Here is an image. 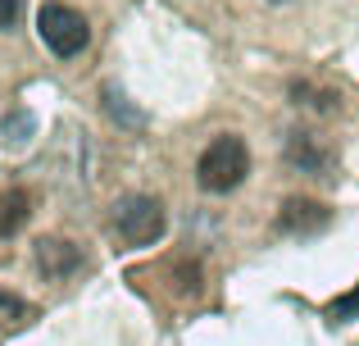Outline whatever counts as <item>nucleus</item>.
<instances>
[{
	"mask_svg": "<svg viewBox=\"0 0 359 346\" xmlns=\"http://www.w3.org/2000/svg\"><path fill=\"white\" fill-rule=\"evenodd\" d=\"M245 173H250V151L232 133L214 137L201 151V164H196V178H201L205 192H232V187L245 182Z\"/></svg>",
	"mask_w": 359,
	"mask_h": 346,
	"instance_id": "nucleus-1",
	"label": "nucleus"
},
{
	"mask_svg": "<svg viewBox=\"0 0 359 346\" xmlns=\"http://www.w3.org/2000/svg\"><path fill=\"white\" fill-rule=\"evenodd\" d=\"M36 32H41L46 51H55L60 60L82 55V51H87V41H91L87 18H82L73 5H64V0H46V5L36 9Z\"/></svg>",
	"mask_w": 359,
	"mask_h": 346,
	"instance_id": "nucleus-2",
	"label": "nucleus"
},
{
	"mask_svg": "<svg viewBox=\"0 0 359 346\" xmlns=\"http://www.w3.org/2000/svg\"><path fill=\"white\" fill-rule=\"evenodd\" d=\"M114 228L128 246H155L168 228V214L155 196H123L114 205Z\"/></svg>",
	"mask_w": 359,
	"mask_h": 346,
	"instance_id": "nucleus-3",
	"label": "nucleus"
},
{
	"mask_svg": "<svg viewBox=\"0 0 359 346\" xmlns=\"http://www.w3.org/2000/svg\"><path fill=\"white\" fill-rule=\"evenodd\" d=\"M327 219H332V210L323 201H309V196H291L278 210V228L291 232V237H309V232L327 228Z\"/></svg>",
	"mask_w": 359,
	"mask_h": 346,
	"instance_id": "nucleus-4",
	"label": "nucleus"
},
{
	"mask_svg": "<svg viewBox=\"0 0 359 346\" xmlns=\"http://www.w3.org/2000/svg\"><path fill=\"white\" fill-rule=\"evenodd\" d=\"M32 255H36V269H41L50 283H64V278H73L82 269V251L73 246L69 237H41Z\"/></svg>",
	"mask_w": 359,
	"mask_h": 346,
	"instance_id": "nucleus-5",
	"label": "nucleus"
},
{
	"mask_svg": "<svg viewBox=\"0 0 359 346\" xmlns=\"http://www.w3.org/2000/svg\"><path fill=\"white\" fill-rule=\"evenodd\" d=\"M287 160L296 164V169H305V173H323L337 155H332V146H327L323 137H314V133H305V128H300V133L287 137Z\"/></svg>",
	"mask_w": 359,
	"mask_h": 346,
	"instance_id": "nucleus-6",
	"label": "nucleus"
},
{
	"mask_svg": "<svg viewBox=\"0 0 359 346\" xmlns=\"http://www.w3.org/2000/svg\"><path fill=\"white\" fill-rule=\"evenodd\" d=\"M27 219H32V192H23V187L0 192V241H9Z\"/></svg>",
	"mask_w": 359,
	"mask_h": 346,
	"instance_id": "nucleus-7",
	"label": "nucleus"
},
{
	"mask_svg": "<svg viewBox=\"0 0 359 346\" xmlns=\"http://www.w3.org/2000/svg\"><path fill=\"white\" fill-rule=\"evenodd\" d=\"M291 100H296L300 109H318V114L337 109V91L332 87H314V82H291Z\"/></svg>",
	"mask_w": 359,
	"mask_h": 346,
	"instance_id": "nucleus-8",
	"label": "nucleus"
},
{
	"mask_svg": "<svg viewBox=\"0 0 359 346\" xmlns=\"http://www.w3.org/2000/svg\"><path fill=\"white\" fill-rule=\"evenodd\" d=\"M27 319H32V305H27L18 292L0 287V328H23Z\"/></svg>",
	"mask_w": 359,
	"mask_h": 346,
	"instance_id": "nucleus-9",
	"label": "nucleus"
},
{
	"mask_svg": "<svg viewBox=\"0 0 359 346\" xmlns=\"http://www.w3.org/2000/svg\"><path fill=\"white\" fill-rule=\"evenodd\" d=\"M0 133H5V146H27L32 142V114L23 105H14L5 114V124H0Z\"/></svg>",
	"mask_w": 359,
	"mask_h": 346,
	"instance_id": "nucleus-10",
	"label": "nucleus"
},
{
	"mask_svg": "<svg viewBox=\"0 0 359 346\" xmlns=\"http://www.w3.org/2000/svg\"><path fill=\"white\" fill-rule=\"evenodd\" d=\"M105 109L118 119L123 128H141V124H146V119H141V109H132L128 96H123V91H114V87H105Z\"/></svg>",
	"mask_w": 359,
	"mask_h": 346,
	"instance_id": "nucleus-11",
	"label": "nucleus"
},
{
	"mask_svg": "<svg viewBox=\"0 0 359 346\" xmlns=\"http://www.w3.org/2000/svg\"><path fill=\"white\" fill-rule=\"evenodd\" d=\"M355 314H359V287L346 292V296H337V301L327 305V319L332 324H346V319H355Z\"/></svg>",
	"mask_w": 359,
	"mask_h": 346,
	"instance_id": "nucleus-12",
	"label": "nucleus"
},
{
	"mask_svg": "<svg viewBox=\"0 0 359 346\" xmlns=\"http://www.w3.org/2000/svg\"><path fill=\"white\" fill-rule=\"evenodd\" d=\"M18 14H23V0H0V32H9L18 23Z\"/></svg>",
	"mask_w": 359,
	"mask_h": 346,
	"instance_id": "nucleus-13",
	"label": "nucleus"
},
{
	"mask_svg": "<svg viewBox=\"0 0 359 346\" xmlns=\"http://www.w3.org/2000/svg\"><path fill=\"white\" fill-rule=\"evenodd\" d=\"M264 5H287V0H264Z\"/></svg>",
	"mask_w": 359,
	"mask_h": 346,
	"instance_id": "nucleus-14",
	"label": "nucleus"
}]
</instances>
